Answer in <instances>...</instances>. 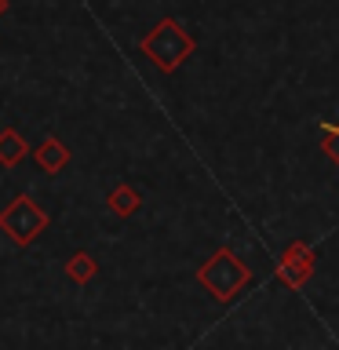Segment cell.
Masks as SVG:
<instances>
[{
    "instance_id": "obj_8",
    "label": "cell",
    "mask_w": 339,
    "mask_h": 350,
    "mask_svg": "<svg viewBox=\"0 0 339 350\" xmlns=\"http://www.w3.org/2000/svg\"><path fill=\"white\" fill-rule=\"evenodd\" d=\"M95 273H98V262L87 256V252H73L70 259H66V278L77 281V284H87V281H95Z\"/></svg>"
},
{
    "instance_id": "obj_2",
    "label": "cell",
    "mask_w": 339,
    "mask_h": 350,
    "mask_svg": "<svg viewBox=\"0 0 339 350\" xmlns=\"http://www.w3.org/2000/svg\"><path fill=\"white\" fill-rule=\"evenodd\" d=\"M197 281L204 284V292L212 295V299L230 303V299H234V295L252 281V270L234 256V248H219L215 256L208 259L201 270H197Z\"/></svg>"
},
{
    "instance_id": "obj_5",
    "label": "cell",
    "mask_w": 339,
    "mask_h": 350,
    "mask_svg": "<svg viewBox=\"0 0 339 350\" xmlns=\"http://www.w3.org/2000/svg\"><path fill=\"white\" fill-rule=\"evenodd\" d=\"M33 161H37V168H40V172L55 175V172H62L66 164H70V150H66V142H62V139L48 135V139L40 142V146H33Z\"/></svg>"
},
{
    "instance_id": "obj_10",
    "label": "cell",
    "mask_w": 339,
    "mask_h": 350,
    "mask_svg": "<svg viewBox=\"0 0 339 350\" xmlns=\"http://www.w3.org/2000/svg\"><path fill=\"white\" fill-rule=\"evenodd\" d=\"M8 15V0H0V18H4Z\"/></svg>"
},
{
    "instance_id": "obj_4",
    "label": "cell",
    "mask_w": 339,
    "mask_h": 350,
    "mask_svg": "<svg viewBox=\"0 0 339 350\" xmlns=\"http://www.w3.org/2000/svg\"><path fill=\"white\" fill-rule=\"evenodd\" d=\"M314 248L306 245V241H288V248L281 252V262H277V281L281 284H288V288H303L306 281L314 278Z\"/></svg>"
},
{
    "instance_id": "obj_9",
    "label": "cell",
    "mask_w": 339,
    "mask_h": 350,
    "mask_svg": "<svg viewBox=\"0 0 339 350\" xmlns=\"http://www.w3.org/2000/svg\"><path fill=\"white\" fill-rule=\"evenodd\" d=\"M321 150L328 161L339 164V124H321Z\"/></svg>"
},
{
    "instance_id": "obj_6",
    "label": "cell",
    "mask_w": 339,
    "mask_h": 350,
    "mask_svg": "<svg viewBox=\"0 0 339 350\" xmlns=\"http://www.w3.org/2000/svg\"><path fill=\"white\" fill-rule=\"evenodd\" d=\"M106 204H109V212H113V215L128 219V215H135L139 208H142V193H139L131 183H117L113 190H109Z\"/></svg>"
},
{
    "instance_id": "obj_7",
    "label": "cell",
    "mask_w": 339,
    "mask_h": 350,
    "mask_svg": "<svg viewBox=\"0 0 339 350\" xmlns=\"http://www.w3.org/2000/svg\"><path fill=\"white\" fill-rule=\"evenodd\" d=\"M26 153H29V146H26V139H22V131H15V128L0 131V164H4V168L22 164V161H26Z\"/></svg>"
},
{
    "instance_id": "obj_3",
    "label": "cell",
    "mask_w": 339,
    "mask_h": 350,
    "mask_svg": "<svg viewBox=\"0 0 339 350\" xmlns=\"http://www.w3.org/2000/svg\"><path fill=\"white\" fill-rule=\"evenodd\" d=\"M48 226H51V215L44 212L29 193H18L15 201L4 204V212H0V230H4L18 248H29Z\"/></svg>"
},
{
    "instance_id": "obj_1",
    "label": "cell",
    "mask_w": 339,
    "mask_h": 350,
    "mask_svg": "<svg viewBox=\"0 0 339 350\" xmlns=\"http://www.w3.org/2000/svg\"><path fill=\"white\" fill-rule=\"evenodd\" d=\"M139 51L146 55L161 73H175L197 51V40H193L190 29H182L179 18H161L157 26L139 40Z\"/></svg>"
}]
</instances>
